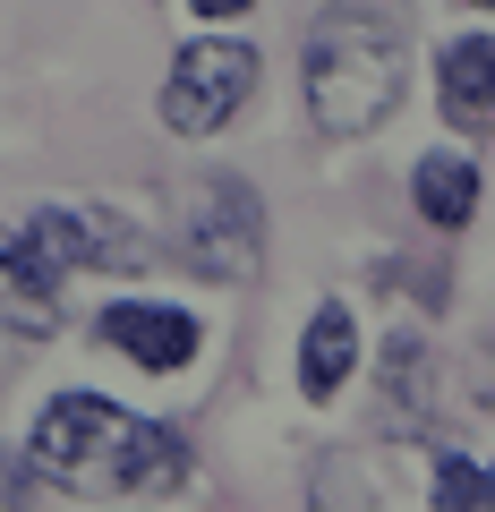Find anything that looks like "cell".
<instances>
[{
  "label": "cell",
  "mask_w": 495,
  "mask_h": 512,
  "mask_svg": "<svg viewBox=\"0 0 495 512\" xmlns=\"http://www.w3.org/2000/svg\"><path fill=\"white\" fill-rule=\"evenodd\" d=\"M470 9H495V0H470Z\"/></svg>",
  "instance_id": "5bb4252c"
},
{
  "label": "cell",
  "mask_w": 495,
  "mask_h": 512,
  "mask_svg": "<svg viewBox=\"0 0 495 512\" xmlns=\"http://www.w3.org/2000/svg\"><path fill=\"white\" fill-rule=\"evenodd\" d=\"M26 478H35V453H0V504H26Z\"/></svg>",
  "instance_id": "7c38bea8"
},
{
  "label": "cell",
  "mask_w": 495,
  "mask_h": 512,
  "mask_svg": "<svg viewBox=\"0 0 495 512\" xmlns=\"http://www.w3.org/2000/svg\"><path fill=\"white\" fill-rule=\"evenodd\" d=\"M137 427L120 402H103V393H60L52 410L35 419V436H26V453H35L43 478H60V487H86V478H120V461H129Z\"/></svg>",
  "instance_id": "277c9868"
},
{
  "label": "cell",
  "mask_w": 495,
  "mask_h": 512,
  "mask_svg": "<svg viewBox=\"0 0 495 512\" xmlns=\"http://www.w3.org/2000/svg\"><path fill=\"white\" fill-rule=\"evenodd\" d=\"M427 504H444V512H470V504H495V470H478V461L444 453V461H436V487H427Z\"/></svg>",
  "instance_id": "8fae6325"
},
{
  "label": "cell",
  "mask_w": 495,
  "mask_h": 512,
  "mask_svg": "<svg viewBox=\"0 0 495 512\" xmlns=\"http://www.w3.org/2000/svg\"><path fill=\"white\" fill-rule=\"evenodd\" d=\"M94 333H103L129 367H146V376H180V367L197 359V342H205L188 308H154V299H120V308H103Z\"/></svg>",
  "instance_id": "8992f818"
},
{
  "label": "cell",
  "mask_w": 495,
  "mask_h": 512,
  "mask_svg": "<svg viewBox=\"0 0 495 512\" xmlns=\"http://www.w3.org/2000/svg\"><path fill=\"white\" fill-rule=\"evenodd\" d=\"M436 103H444V120H453V128H487V120H495V35L444 43Z\"/></svg>",
  "instance_id": "52a82bcc"
},
{
  "label": "cell",
  "mask_w": 495,
  "mask_h": 512,
  "mask_svg": "<svg viewBox=\"0 0 495 512\" xmlns=\"http://www.w3.org/2000/svg\"><path fill=\"white\" fill-rule=\"evenodd\" d=\"M180 256L197 282H248L265 265V205L248 180H197L180 205Z\"/></svg>",
  "instance_id": "3957f363"
},
{
  "label": "cell",
  "mask_w": 495,
  "mask_h": 512,
  "mask_svg": "<svg viewBox=\"0 0 495 512\" xmlns=\"http://www.w3.org/2000/svg\"><path fill=\"white\" fill-rule=\"evenodd\" d=\"M350 367H359V325H350L342 299H325V308L308 316V342H299V393H308V402H333L350 384Z\"/></svg>",
  "instance_id": "ba28073f"
},
{
  "label": "cell",
  "mask_w": 495,
  "mask_h": 512,
  "mask_svg": "<svg viewBox=\"0 0 495 512\" xmlns=\"http://www.w3.org/2000/svg\"><path fill=\"white\" fill-rule=\"evenodd\" d=\"M308 120L325 137H367L402 103L410 69V9L402 0H325V18L308 26Z\"/></svg>",
  "instance_id": "6da1fadb"
},
{
  "label": "cell",
  "mask_w": 495,
  "mask_h": 512,
  "mask_svg": "<svg viewBox=\"0 0 495 512\" xmlns=\"http://www.w3.org/2000/svg\"><path fill=\"white\" fill-rule=\"evenodd\" d=\"M180 478H188V444L171 436V427H137V444H129V461H120L111 487L120 495H171Z\"/></svg>",
  "instance_id": "30bf717a"
},
{
  "label": "cell",
  "mask_w": 495,
  "mask_h": 512,
  "mask_svg": "<svg viewBox=\"0 0 495 512\" xmlns=\"http://www.w3.org/2000/svg\"><path fill=\"white\" fill-rule=\"evenodd\" d=\"M94 265H111V274L146 265V231L120 222L111 205H43L26 222H0V325L43 333L60 282L94 274Z\"/></svg>",
  "instance_id": "7a4b0ae2"
},
{
  "label": "cell",
  "mask_w": 495,
  "mask_h": 512,
  "mask_svg": "<svg viewBox=\"0 0 495 512\" xmlns=\"http://www.w3.org/2000/svg\"><path fill=\"white\" fill-rule=\"evenodd\" d=\"M248 9H257V0H197V18H214V26L222 18H248Z\"/></svg>",
  "instance_id": "4fadbf2b"
},
{
  "label": "cell",
  "mask_w": 495,
  "mask_h": 512,
  "mask_svg": "<svg viewBox=\"0 0 495 512\" xmlns=\"http://www.w3.org/2000/svg\"><path fill=\"white\" fill-rule=\"evenodd\" d=\"M410 197H419V214L436 222V231H461V222L478 214V171L461 163V154H427V163L410 171Z\"/></svg>",
  "instance_id": "9c48e42d"
},
{
  "label": "cell",
  "mask_w": 495,
  "mask_h": 512,
  "mask_svg": "<svg viewBox=\"0 0 495 512\" xmlns=\"http://www.w3.org/2000/svg\"><path fill=\"white\" fill-rule=\"evenodd\" d=\"M248 86H257V52L248 43H222V35L188 43L171 60V77H163V128L171 137H214L248 103Z\"/></svg>",
  "instance_id": "5b68a950"
}]
</instances>
